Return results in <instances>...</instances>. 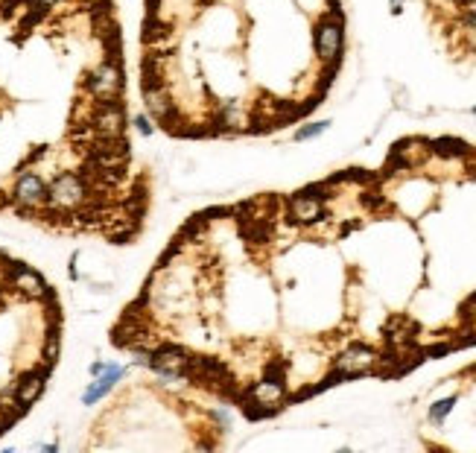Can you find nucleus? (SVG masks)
I'll return each instance as SVG.
<instances>
[{
	"label": "nucleus",
	"mask_w": 476,
	"mask_h": 453,
	"mask_svg": "<svg viewBox=\"0 0 476 453\" xmlns=\"http://www.w3.org/2000/svg\"><path fill=\"white\" fill-rule=\"evenodd\" d=\"M313 44H316V56L336 71L339 56H342V44H345V24H342V18H339V12L327 15V18L319 21L316 36H313Z\"/></svg>",
	"instance_id": "nucleus-3"
},
{
	"label": "nucleus",
	"mask_w": 476,
	"mask_h": 453,
	"mask_svg": "<svg viewBox=\"0 0 476 453\" xmlns=\"http://www.w3.org/2000/svg\"><path fill=\"white\" fill-rule=\"evenodd\" d=\"M377 351L366 348V345H351L348 351H342V357L336 360V371L342 378H354V375H363V371L377 366Z\"/></svg>",
	"instance_id": "nucleus-6"
},
{
	"label": "nucleus",
	"mask_w": 476,
	"mask_h": 453,
	"mask_svg": "<svg viewBox=\"0 0 476 453\" xmlns=\"http://www.w3.org/2000/svg\"><path fill=\"white\" fill-rule=\"evenodd\" d=\"M103 368H106V363H94V366H91V375H100Z\"/></svg>",
	"instance_id": "nucleus-16"
},
{
	"label": "nucleus",
	"mask_w": 476,
	"mask_h": 453,
	"mask_svg": "<svg viewBox=\"0 0 476 453\" xmlns=\"http://www.w3.org/2000/svg\"><path fill=\"white\" fill-rule=\"evenodd\" d=\"M453 403H456V395H450V398H445V401H435L433 410H430V422H433V424H445V418L450 415Z\"/></svg>",
	"instance_id": "nucleus-12"
},
{
	"label": "nucleus",
	"mask_w": 476,
	"mask_h": 453,
	"mask_svg": "<svg viewBox=\"0 0 476 453\" xmlns=\"http://www.w3.org/2000/svg\"><path fill=\"white\" fill-rule=\"evenodd\" d=\"M123 378V368L120 366H106L103 371H100V380H94L91 386H88V392H85V403H94V401H100L114 383H117Z\"/></svg>",
	"instance_id": "nucleus-9"
},
{
	"label": "nucleus",
	"mask_w": 476,
	"mask_h": 453,
	"mask_svg": "<svg viewBox=\"0 0 476 453\" xmlns=\"http://www.w3.org/2000/svg\"><path fill=\"white\" fill-rule=\"evenodd\" d=\"M135 129H138L140 135H152V123H150V117H146V115H138V117H135Z\"/></svg>",
	"instance_id": "nucleus-14"
},
{
	"label": "nucleus",
	"mask_w": 476,
	"mask_h": 453,
	"mask_svg": "<svg viewBox=\"0 0 476 453\" xmlns=\"http://www.w3.org/2000/svg\"><path fill=\"white\" fill-rule=\"evenodd\" d=\"M324 208H322V199L310 196V193H298V196L289 199V217L298 220V222H316L322 220Z\"/></svg>",
	"instance_id": "nucleus-8"
},
{
	"label": "nucleus",
	"mask_w": 476,
	"mask_h": 453,
	"mask_svg": "<svg viewBox=\"0 0 476 453\" xmlns=\"http://www.w3.org/2000/svg\"><path fill=\"white\" fill-rule=\"evenodd\" d=\"M468 307H476V293H473V296L468 299Z\"/></svg>",
	"instance_id": "nucleus-17"
},
{
	"label": "nucleus",
	"mask_w": 476,
	"mask_h": 453,
	"mask_svg": "<svg viewBox=\"0 0 476 453\" xmlns=\"http://www.w3.org/2000/svg\"><path fill=\"white\" fill-rule=\"evenodd\" d=\"M331 126L327 120H319V123H307L304 129H298V132H295V141H310V138H316V135H322L324 129Z\"/></svg>",
	"instance_id": "nucleus-13"
},
{
	"label": "nucleus",
	"mask_w": 476,
	"mask_h": 453,
	"mask_svg": "<svg viewBox=\"0 0 476 453\" xmlns=\"http://www.w3.org/2000/svg\"><path fill=\"white\" fill-rule=\"evenodd\" d=\"M249 401L254 403V407H269L272 410V407H277V403L284 401V383L264 378L249 389Z\"/></svg>",
	"instance_id": "nucleus-7"
},
{
	"label": "nucleus",
	"mask_w": 476,
	"mask_h": 453,
	"mask_svg": "<svg viewBox=\"0 0 476 453\" xmlns=\"http://www.w3.org/2000/svg\"><path fill=\"white\" fill-rule=\"evenodd\" d=\"M473 115H476V108H473Z\"/></svg>",
	"instance_id": "nucleus-18"
},
{
	"label": "nucleus",
	"mask_w": 476,
	"mask_h": 453,
	"mask_svg": "<svg viewBox=\"0 0 476 453\" xmlns=\"http://www.w3.org/2000/svg\"><path fill=\"white\" fill-rule=\"evenodd\" d=\"M403 3H406V0H391V15H401V12H403Z\"/></svg>",
	"instance_id": "nucleus-15"
},
{
	"label": "nucleus",
	"mask_w": 476,
	"mask_h": 453,
	"mask_svg": "<svg viewBox=\"0 0 476 453\" xmlns=\"http://www.w3.org/2000/svg\"><path fill=\"white\" fill-rule=\"evenodd\" d=\"M243 117H245V108H243V103H237V100H228V103H219V106H217V126H219V129L243 126Z\"/></svg>",
	"instance_id": "nucleus-10"
},
{
	"label": "nucleus",
	"mask_w": 476,
	"mask_h": 453,
	"mask_svg": "<svg viewBox=\"0 0 476 453\" xmlns=\"http://www.w3.org/2000/svg\"><path fill=\"white\" fill-rule=\"evenodd\" d=\"M82 88H85L94 100H123L126 91V76H123V64L120 56H103L100 62H94L91 68L82 73Z\"/></svg>",
	"instance_id": "nucleus-2"
},
{
	"label": "nucleus",
	"mask_w": 476,
	"mask_h": 453,
	"mask_svg": "<svg viewBox=\"0 0 476 453\" xmlns=\"http://www.w3.org/2000/svg\"><path fill=\"white\" fill-rule=\"evenodd\" d=\"M190 360L182 348L175 345H158L150 351V366L164 378H187L190 375Z\"/></svg>",
	"instance_id": "nucleus-5"
},
{
	"label": "nucleus",
	"mask_w": 476,
	"mask_h": 453,
	"mask_svg": "<svg viewBox=\"0 0 476 453\" xmlns=\"http://www.w3.org/2000/svg\"><path fill=\"white\" fill-rule=\"evenodd\" d=\"M433 147L441 152V155H465L470 147L468 143H462V141H456V138H438Z\"/></svg>",
	"instance_id": "nucleus-11"
},
{
	"label": "nucleus",
	"mask_w": 476,
	"mask_h": 453,
	"mask_svg": "<svg viewBox=\"0 0 476 453\" xmlns=\"http://www.w3.org/2000/svg\"><path fill=\"white\" fill-rule=\"evenodd\" d=\"M59 316L56 293L36 269L21 264L15 281L0 293V436H3L27 407L18 401L24 378L50 375L62 351V322L44 325Z\"/></svg>",
	"instance_id": "nucleus-1"
},
{
	"label": "nucleus",
	"mask_w": 476,
	"mask_h": 453,
	"mask_svg": "<svg viewBox=\"0 0 476 453\" xmlns=\"http://www.w3.org/2000/svg\"><path fill=\"white\" fill-rule=\"evenodd\" d=\"M143 91V106L150 111V117L158 123H170V117L175 115V103L170 96V85L164 82L161 76H143L140 82Z\"/></svg>",
	"instance_id": "nucleus-4"
}]
</instances>
